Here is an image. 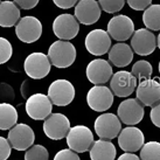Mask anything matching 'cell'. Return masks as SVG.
I'll return each mask as SVG.
<instances>
[{
    "label": "cell",
    "mask_w": 160,
    "mask_h": 160,
    "mask_svg": "<svg viewBox=\"0 0 160 160\" xmlns=\"http://www.w3.org/2000/svg\"><path fill=\"white\" fill-rule=\"evenodd\" d=\"M95 131L101 139L111 140L118 137L122 131V122L113 113L99 115L95 120Z\"/></svg>",
    "instance_id": "8"
},
{
    "label": "cell",
    "mask_w": 160,
    "mask_h": 160,
    "mask_svg": "<svg viewBox=\"0 0 160 160\" xmlns=\"http://www.w3.org/2000/svg\"><path fill=\"white\" fill-rule=\"evenodd\" d=\"M66 138L69 148L77 153L87 152L93 144L92 132L84 125H76L74 128H70Z\"/></svg>",
    "instance_id": "2"
},
{
    "label": "cell",
    "mask_w": 160,
    "mask_h": 160,
    "mask_svg": "<svg viewBox=\"0 0 160 160\" xmlns=\"http://www.w3.org/2000/svg\"><path fill=\"white\" fill-rule=\"evenodd\" d=\"M20 20V9L13 1L0 2V26L4 28L15 26Z\"/></svg>",
    "instance_id": "23"
},
{
    "label": "cell",
    "mask_w": 160,
    "mask_h": 160,
    "mask_svg": "<svg viewBox=\"0 0 160 160\" xmlns=\"http://www.w3.org/2000/svg\"><path fill=\"white\" fill-rule=\"evenodd\" d=\"M70 130V120L63 113H53L43 123V132L52 140H61Z\"/></svg>",
    "instance_id": "11"
},
{
    "label": "cell",
    "mask_w": 160,
    "mask_h": 160,
    "mask_svg": "<svg viewBox=\"0 0 160 160\" xmlns=\"http://www.w3.org/2000/svg\"><path fill=\"white\" fill-rule=\"evenodd\" d=\"M87 103L93 111H107L113 104V92L105 85H95L88 91Z\"/></svg>",
    "instance_id": "9"
},
{
    "label": "cell",
    "mask_w": 160,
    "mask_h": 160,
    "mask_svg": "<svg viewBox=\"0 0 160 160\" xmlns=\"http://www.w3.org/2000/svg\"><path fill=\"white\" fill-rule=\"evenodd\" d=\"M87 77L89 82H91L95 85H103L108 81L111 80L112 75V67L107 60L103 58H95L87 66L85 70Z\"/></svg>",
    "instance_id": "17"
},
{
    "label": "cell",
    "mask_w": 160,
    "mask_h": 160,
    "mask_svg": "<svg viewBox=\"0 0 160 160\" xmlns=\"http://www.w3.org/2000/svg\"><path fill=\"white\" fill-rule=\"evenodd\" d=\"M101 8L107 13L119 12L124 7L125 0H98Z\"/></svg>",
    "instance_id": "29"
},
{
    "label": "cell",
    "mask_w": 160,
    "mask_h": 160,
    "mask_svg": "<svg viewBox=\"0 0 160 160\" xmlns=\"http://www.w3.org/2000/svg\"><path fill=\"white\" fill-rule=\"evenodd\" d=\"M15 34L20 41L33 43L42 35V23L35 17H23L15 26Z\"/></svg>",
    "instance_id": "5"
},
{
    "label": "cell",
    "mask_w": 160,
    "mask_h": 160,
    "mask_svg": "<svg viewBox=\"0 0 160 160\" xmlns=\"http://www.w3.org/2000/svg\"><path fill=\"white\" fill-rule=\"evenodd\" d=\"M137 99L144 107H154L160 102V82L158 78H148L139 82L136 89Z\"/></svg>",
    "instance_id": "15"
},
{
    "label": "cell",
    "mask_w": 160,
    "mask_h": 160,
    "mask_svg": "<svg viewBox=\"0 0 160 160\" xmlns=\"http://www.w3.org/2000/svg\"><path fill=\"white\" fill-rule=\"evenodd\" d=\"M133 60V49L126 43H116L109 50V61L118 68L129 66Z\"/></svg>",
    "instance_id": "21"
},
{
    "label": "cell",
    "mask_w": 160,
    "mask_h": 160,
    "mask_svg": "<svg viewBox=\"0 0 160 160\" xmlns=\"http://www.w3.org/2000/svg\"><path fill=\"white\" fill-rule=\"evenodd\" d=\"M0 2H1V1H0Z\"/></svg>",
    "instance_id": "41"
},
{
    "label": "cell",
    "mask_w": 160,
    "mask_h": 160,
    "mask_svg": "<svg viewBox=\"0 0 160 160\" xmlns=\"http://www.w3.org/2000/svg\"><path fill=\"white\" fill-rule=\"evenodd\" d=\"M23 68L28 77L33 80H41L45 78L49 74L52 62L49 60L48 55L43 53H32L25 60Z\"/></svg>",
    "instance_id": "3"
},
{
    "label": "cell",
    "mask_w": 160,
    "mask_h": 160,
    "mask_svg": "<svg viewBox=\"0 0 160 160\" xmlns=\"http://www.w3.org/2000/svg\"><path fill=\"white\" fill-rule=\"evenodd\" d=\"M102 8L96 0H80L75 7V18L83 25H93L101 18Z\"/></svg>",
    "instance_id": "20"
},
{
    "label": "cell",
    "mask_w": 160,
    "mask_h": 160,
    "mask_svg": "<svg viewBox=\"0 0 160 160\" xmlns=\"http://www.w3.org/2000/svg\"><path fill=\"white\" fill-rule=\"evenodd\" d=\"M85 48L91 55H104L111 48V36L103 29H93L85 38Z\"/></svg>",
    "instance_id": "18"
},
{
    "label": "cell",
    "mask_w": 160,
    "mask_h": 160,
    "mask_svg": "<svg viewBox=\"0 0 160 160\" xmlns=\"http://www.w3.org/2000/svg\"><path fill=\"white\" fill-rule=\"evenodd\" d=\"M54 160H81V158L78 157L77 152L72 151L70 148H64L55 154Z\"/></svg>",
    "instance_id": "31"
},
{
    "label": "cell",
    "mask_w": 160,
    "mask_h": 160,
    "mask_svg": "<svg viewBox=\"0 0 160 160\" xmlns=\"http://www.w3.org/2000/svg\"><path fill=\"white\" fill-rule=\"evenodd\" d=\"M131 48L140 56L151 55L157 48V38L150 29L140 28L131 38Z\"/></svg>",
    "instance_id": "16"
},
{
    "label": "cell",
    "mask_w": 160,
    "mask_h": 160,
    "mask_svg": "<svg viewBox=\"0 0 160 160\" xmlns=\"http://www.w3.org/2000/svg\"><path fill=\"white\" fill-rule=\"evenodd\" d=\"M53 32L60 40L69 41L77 36L80 22L71 14H60L53 22Z\"/></svg>",
    "instance_id": "14"
},
{
    "label": "cell",
    "mask_w": 160,
    "mask_h": 160,
    "mask_svg": "<svg viewBox=\"0 0 160 160\" xmlns=\"http://www.w3.org/2000/svg\"><path fill=\"white\" fill-rule=\"evenodd\" d=\"M12 146L9 144L8 139L0 137V160H7L11 156Z\"/></svg>",
    "instance_id": "32"
},
{
    "label": "cell",
    "mask_w": 160,
    "mask_h": 160,
    "mask_svg": "<svg viewBox=\"0 0 160 160\" xmlns=\"http://www.w3.org/2000/svg\"><path fill=\"white\" fill-rule=\"evenodd\" d=\"M140 160H160V142H145L140 148Z\"/></svg>",
    "instance_id": "27"
},
{
    "label": "cell",
    "mask_w": 160,
    "mask_h": 160,
    "mask_svg": "<svg viewBox=\"0 0 160 160\" xmlns=\"http://www.w3.org/2000/svg\"><path fill=\"white\" fill-rule=\"evenodd\" d=\"M110 89L117 97H128L137 89V78L126 70L117 71L111 77Z\"/></svg>",
    "instance_id": "12"
},
{
    "label": "cell",
    "mask_w": 160,
    "mask_h": 160,
    "mask_svg": "<svg viewBox=\"0 0 160 160\" xmlns=\"http://www.w3.org/2000/svg\"><path fill=\"white\" fill-rule=\"evenodd\" d=\"M18 111L9 103H0V130H11L17 125Z\"/></svg>",
    "instance_id": "24"
},
{
    "label": "cell",
    "mask_w": 160,
    "mask_h": 160,
    "mask_svg": "<svg viewBox=\"0 0 160 160\" xmlns=\"http://www.w3.org/2000/svg\"><path fill=\"white\" fill-rule=\"evenodd\" d=\"M0 99L11 102L14 99V90L6 83H0Z\"/></svg>",
    "instance_id": "33"
},
{
    "label": "cell",
    "mask_w": 160,
    "mask_h": 160,
    "mask_svg": "<svg viewBox=\"0 0 160 160\" xmlns=\"http://www.w3.org/2000/svg\"><path fill=\"white\" fill-rule=\"evenodd\" d=\"M53 103L47 95L33 93L27 98L26 112L34 120H43L52 115Z\"/></svg>",
    "instance_id": "4"
},
{
    "label": "cell",
    "mask_w": 160,
    "mask_h": 160,
    "mask_svg": "<svg viewBox=\"0 0 160 160\" xmlns=\"http://www.w3.org/2000/svg\"><path fill=\"white\" fill-rule=\"evenodd\" d=\"M108 33L116 41L129 40L134 33V23L128 15L119 14L110 19L108 23Z\"/></svg>",
    "instance_id": "13"
},
{
    "label": "cell",
    "mask_w": 160,
    "mask_h": 160,
    "mask_svg": "<svg viewBox=\"0 0 160 160\" xmlns=\"http://www.w3.org/2000/svg\"><path fill=\"white\" fill-rule=\"evenodd\" d=\"M131 72L133 74V76L139 82H142L144 80L151 78L152 72H153V68H152V64L148 61L140 60V61H137L133 64Z\"/></svg>",
    "instance_id": "26"
},
{
    "label": "cell",
    "mask_w": 160,
    "mask_h": 160,
    "mask_svg": "<svg viewBox=\"0 0 160 160\" xmlns=\"http://www.w3.org/2000/svg\"><path fill=\"white\" fill-rule=\"evenodd\" d=\"M117 115L122 123L126 124L128 126H134L136 124L140 123L144 118V105L137 98H128L119 104Z\"/></svg>",
    "instance_id": "7"
},
{
    "label": "cell",
    "mask_w": 160,
    "mask_h": 160,
    "mask_svg": "<svg viewBox=\"0 0 160 160\" xmlns=\"http://www.w3.org/2000/svg\"><path fill=\"white\" fill-rule=\"evenodd\" d=\"M159 72H160V62H159Z\"/></svg>",
    "instance_id": "40"
},
{
    "label": "cell",
    "mask_w": 160,
    "mask_h": 160,
    "mask_svg": "<svg viewBox=\"0 0 160 160\" xmlns=\"http://www.w3.org/2000/svg\"><path fill=\"white\" fill-rule=\"evenodd\" d=\"M7 139L12 148L17 151H27L35 142V133L29 125L21 123L9 130Z\"/></svg>",
    "instance_id": "10"
},
{
    "label": "cell",
    "mask_w": 160,
    "mask_h": 160,
    "mask_svg": "<svg viewBox=\"0 0 160 160\" xmlns=\"http://www.w3.org/2000/svg\"><path fill=\"white\" fill-rule=\"evenodd\" d=\"M48 97L54 105L66 107L74 101L75 88L68 80H56L49 85Z\"/></svg>",
    "instance_id": "6"
},
{
    "label": "cell",
    "mask_w": 160,
    "mask_h": 160,
    "mask_svg": "<svg viewBox=\"0 0 160 160\" xmlns=\"http://www.w3.org/2000/svg\"><path fill=\"white\" fill-rule=\"evenodd\" d=\"M39 1L40 0H14V2L23 9H33L39 4Z\"/></svg>",
    "instance_id": "36"
},
{
    "label": "cell",
    "mask_w": 160,
    "mask_h": 160,
    "mask_svg": "<svg viewBox=\"0 0 160 160\" xmlns=\"http://www.w3.org/2000/svg\"><path fill=\"white\" fill-rule=\"evenodd\" d=\"M48 58L56 68L70 67L76 60L75 46L66 40L55 41L48 49Z\"/></svg>",
    "instance_id": "1"
},
{
    "label": "cell",
    "mask_w": 160,
    "mask_h": 160,
    "mask_svg": "<svg viewBox=\"0 0 160 160\" xmlns=\"http://www.w3.org/2000/svg\"><path fill=\"white\" fill-rule=\"evenodd\" d=\"M150 117H151L152 123L156 125L157 128H160V102L156 104L154 107H152Z\"/></svg>",
    "instance_id": "35"
},
{
    "label": "cell",
    "mask_w": 160,
    "mask_h": 160,
    "mask_svg": "<svg viewBox=\"0 0 160 160\" xmlns=\"http://www.w3.org/2000/svg\"><path fill=\"white\" fill-rule=\"evenodd\" d=\"M49 152L42 145H33L25 153V160H48Z\"/></svg>",
    "instance_id": "28"
},
{
    "label": "cell",
    "mask_w": 160,
    "mask_h": 160,
    "mask_svg": "<svg viewBox=\"0 0 160 160\" xmlns=\"http://www.w3.org/2000/svg\"><path fill=\"white\" fill-rule=\"evenodd\" d=\"M118 144L124 152L133 153L139 151L145 144V137L140 129L136 126H128L120 131L118 136Z\"/></svg>",
    "instance_id": "19"
},
{
    "label": "cell",
    "mask_w": 160,
    "mask_h": 160,
    "mask_svg": "<svg viewBox=\"0 0 160 160\" xmlns=\"http://www.w3.org/2000/svg\"><path fill=\"white\" fill-rule=\"evenodd\" d=\"M53 1L58 8L62 9H69L77 4V0H53Z\"/></svg>",
    "instance_id": "37"
},
{
    "label": "cell",
    "mask_w": 160,
    "mask_h": 160,
    "mask_svg": "<svg viewBox=\"0 0 160 160\" xmlns=\"http://www.w3.org/2000/svg\"><path fill=\"white\" fill-rule=\"evenodd\" d=\"M157 46H158V48L160 49V34L158 35V38H157Z\"/></svg>",
    "instance_id": "39"
},
{
    "label": "cell",
    "mask_w": 160,
    "mask_h": 160,
    "mask_svg": "<svg viewBox=\"0 0 160 160\" xmlns=\"http://www.w3.org/2000/svg\"><path fill=\"white\" fill-rule=\"evenodd\" d=\"M129 6L134 11H145L152 5V0H126Z\"/></svg>",
    "instance_id": "34"
},
{
    "label": "cell",
    "mask_w": 160,
    "mask_h": 160,
    "mask_svg": "<svg viewBox=\"0 0 160 160\" xmlns=\"http://www.w3.org/2000/svg\"><path fill=\"white\" fill-rule=\"evenodd\" d=\"M13 55V47L7 39L0 36V64L8 62Z\"/></svg>",
    "instance_id": "30"
},
{
    "label": "cell",
    "mask_w": 160,
    "mask_h": 160,
    "mask_svg": "<svg viewBox=\"0 0 160 160\" xmlns=\"http://www.w3.org/2000/svg\"><path fill=\"white\" fill-rule=\"evenodd\" d=\"M117 160H140V158L134 154V153H130V152H125Z\"/></svg>",
    "instance_id": "38"
},
{
    "label": "cell",
    "mask_w": 160,
    "mask_h": 160,
    "mask_svg": "<svg viewBox=\"0 0 160 160\" xmlns=\"http://www.w3.org/2000/svg\"><path fill=\"white\" fill-rule=\"evenodd\" d=\"M142 22L150 31H160V5L148 6L142 14Z\"/></svg>",
    "instance_id": "25"
},
{
    "label": "cell",
    "mask_w": 160,
    "mask_h": 160,
    "mask_svg": "<svg viewBox=\"0 0 160 160\" xmlns=\"http://www.w3.org/2000/svg\"><path fill=\"white\" fill-rule=\"evenodd\" d=\"M117 150L110 140L99 139L93 142L90 147V159L91 160H115Z\"/></svg>",
    "instance_id": "22"
}]
</instances>
